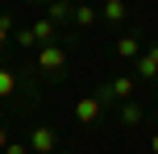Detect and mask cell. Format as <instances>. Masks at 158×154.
<instances>
[{
    "label": "cell",
    "instance_id": "4",
    "mask_svg": "<svg viewBox=\"0 0 158 154\" xmlns=\"http://www.w3.org/2000/svg\"><path fill=\"white\" fill-rule=\"evenodd\" d=\"M100 117H104V104H100L96 96H79V100H75V121H79V125H96Z\"/></svg>",
    "mask_w": 158,
    "mask_h": 154
},
{
    "label": "cell",
    "instance_id": "21",
    "mask_svg": "<svg viewBox=\"0 0 158 154\" xmlns=\"http://www.w3.org/2000/svg\"><path fill=\"white\" fill-rule=\"evenodd\" d=\"M154 92H158V79H154Z\"/></svg>",
    "mask_w": 158,
    "mask_h": 154
},
{
    "label": "cell",
    "instance_id": "9",
    "mask_svg": "<svg viewBox=\"0 0 158 154\" xmlns=\"http://www.w3.org/2000/svg\"><path fill=\"white\" fill-rule=\"evenodd\" d=\"M96 21H100V8H96V4H87V0H79V4H75V13H71V25H75V29H92Z\"/></svg>",
    "mask_w": 158,
    "mask_h": 154
},
{
    "label": "cell",
    "instance_id": "7",
    "mask_svg": "<svg viewBox=\"0 0 158 154\" xmlns=\"http://www.w3.org/2000/svg\"><path fill=\"white\" fill-rule=\"evenodd\" d=\"M108 88H112V100H117V104H125V100H133L137 79H133V75H108Z\"/></svg>",
    "mask_w": 158,
    "mask_h": 154
},
{
    "label": "cell",
    "instance_id": "20",
    "mask_svg": "<svg viewBox=\"0 0 158 154\" xmlns=\"http://www.w3.org/2000/svg\"><path fill=\"white\" fill-rule=\"evenodd\" d=\"M58 154H79V150H58Z\"/></svg>",
    "mask_w": 158,
    "mask_h": 154
},
{
    "label": "cell",
    "instance_id": "11",
    "mask_svg": "<svg viewBox=\"0 0 158 154\" xmlns=\"http://www.w3.org/2000/svg\"><path fill=\"white\" fill-rule=\"evenodd\" d=\"M71 13H75V4H71V0H58V4H50L42 17H50L54 25H67V21H71Z\"/></svg>",
    "mask_w": 158,
    "mask_h": 154
},
{
    "label": "cell",
    "instance_id": "19",
    "mask_svg": "<svg viewBox=\"0 0 158 154\" xmlns=\"http://www.w3.org/2000/svg\"><path fill=\"white\" fill-rule=\"evenodd\" d=\"M42 4H46V8H50V4H58V0H42Z\"/></svg>",
    "mask_w": 158,
    "mask_h": 154
},
{
    "label": "cell",
    "instance_id": "5",
    "mask_svg": "<svg viewBox=\"0 0 158 154\" xmlns=\"http://www.w3.org/2000/svg\"><path fill=\"white\" fill-rule=\"evenodd\" d=\"M133 75L137 79H158V42H150L142 50V58L133 63Z\"/></svg>",
    "mask_w": 158,
    "mask_h": 154
},
{
    "label": "cell",
    "instance_id": "3",
    "mask_svg": "<svg viewBox=\"0 0 158 154\" xmlns=\"http://www.w3.org/2000/svg\"><path fill=\"white\" fill-rule=\"evenodd\" d=\"M142 50H146V46H142V38H137L133 29H129V33H121V38L112 42V54H117L121 63H137V58H142Z\"/></svg>",
    "mask_w": 158,
    "mask_h": 154
},
{
    "label": "cell",
    "instance_id": "15",
    "mask_svg": "<svg viewBox=\"0 0 158 154\" xmlns=\"http://www.w3.org/2000/svg\"><path fill=\"white\" fill-rule=\"evenodd\" d=\"M13 38H17V46H38V42H33V29H29V25H21Z\"/></svg>",
    "mask_w": 158,
    "mask_h": 154
},
{
    "label": "cell",
    "instance_id": "6",
    "mask_svg": "<svg viewBox=\"0 0 158 154\" xmlns=\"http://www.w3.org/2000/svg\"><path fill=\"white\" fill-rule=\"evenodd\" d=\"M142 121H146V108L137 104V100H125V104H117V125H121V129H137Z\"/></svg>",
    "mask_w": 158,
    "mask_h": 154
},
{
    "label": "cell",
    "instance_id": "16",
    "mask_svg": "<svg viewBox=\"0 0 158 154\" xmlns=\"http://www.w3.org/2000/svg\"><path fill=\"white\" fill-rule=\"evenodd\" d=\"M4 154H29V146H25V142H8Z\"/></svg>",
    "mask_w": 158,
    "mask_h": 154
},
{
    "label": "cell",
    "instance_id": "1",
    "mask_svg": "<svg viewBox=\"0 0 158 154\" xmlns=\"http://www.w3.org/2000/svg\"><path fill=\"white\" fill-rule=\"evenodd\" d=\"M38 71L42 75H63L67 71V46H63V42L38 46Z\"/></svg>",
    "mask_w": 158,
    "mask_h": 154
},
{
    "label": "cell",
    "instance_id": "13",
    "mask_svg": "<svg viewBox=\"0 0 158 154\" xmlns=\"http://www.w3.org/2000/svg\"><path fill=\"white\" fill-rule=\"evenodd\" d=\"M8 33H17V17L13 13H0V50L8 46Z\"/></svg>",
    "mask_w": 158,
    "mask_h": 154
},
{
    "label": "cell",
    "instance_id": "8",
    "mask_svg": "<svg viewBox=\"0 0 158 154\" xmlns=\"http://www.w3.org/2000/svg\"><path fill=\"white\" fill-rule=\"evenodd\" d=\"M125 17H129V4H125V0H104V4H100V21L117 25V29L125 25Z\"/></svg>",
    "mask_w": 158,
    "mask_h": 154
},
{
    "label": "cell",
    "instance_id": "12",
    "mask_svg": "<svg viewBox=\"0 0 158 154\" xmlns=\"http://www.w3.org/2000/svg\"><path fill=\"white\" fill-rule=\"evenodd\" d=\"M13 92H17V75L8 67H0V100H13Z\"/></svg>",
    "mask_w": 158,
    "mask_h": 154
},
{
    "label": "cell",
    "instance_id": "2",
    "mask_svg": "<svg viewBox=\"0 0 158 154\" xmlns=\"http://www.w3.org/2000/svg\"><path fill=\"white\" fill-rule=\"evenodd\" d=\"M25 146H29L33 154H54V150H58V129H54V125H46V121L33 125L29 138H25Z\"/></svg>",
    "mask_w": 158,
    "mask_h": 154
},
{
    "label": "cell",
    "instance_id": "18",
    "mask_svg": "<svg viewBox=\"0 0 158 154\" xmlns=\"http://www.w3.org/2000/svg\"><path fill=\"white\" fill-rule=\"evenodd\" d=\"M150 154H158V129L150 133Z\"/></svg>",
    "mask_w": 158,
    "mask_h": 154
},
{
    "label": "cell",
    "instance_id": "10",
    "mask_svg": "<svg viewBox=\"0 0 158 154\" xmlns=\"http://www.w3.org/2000/svg\"><path fill=\"white\" fill-rule=\"evenodd\" d=\"M29 29H33V42H38V46H50V42H58V38H54V29H58V25L50 21V17H38Z\"/></svg>",
    "mask_w": 158,
    "mask_h": 154
},
{
    "label": "cell",
    "instance_id": "17",
    "mask_svg": "<svg viewBox=\"0 0 158 154\" xmlns=\"http://www.w3.org/2000/svg\"><path fill=\"white\" fill-rule=\"evenodd\" d=\"M8 142H13V138H8V129H4V125H0V150H4Z\"/></svg>",
    "mask_w": 158,
    "mask_h": 154
},
{
    "label": "cell",
    "instance_id": "14",
    "mask_svg": "<svg viewBox=\"0 0 158 154\" xmlns=\"http://www.w3.org/2000/svg\"><path fill=\"white\" fill-rule=\"evenodd\" d=\"M96 100H100L104 108H112V113H117V100H112V88H108V79H100V83H96Z\"/></svg>",
    "mask_w": 158,
    "mask_h": 154
}]
</instances>
